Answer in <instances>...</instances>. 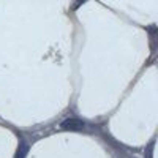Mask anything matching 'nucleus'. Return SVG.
<instances>
[{"label":"nucleus","mask_w":158,"mask_h":158,"mask_svg":"<svg viewBox=\"0 0 158 158\" xmlns=\"http://www.w3.org/2000/svg\"><path fill=\"white\" fill-rule=\"evenodd\" d=\"M60 128L62 130H73V131H76V130H82L84 123L81 120H77V118H67V120H63L60 123Z\"/></svg>","instance_id":"nucleus-1"}]
</instances>
